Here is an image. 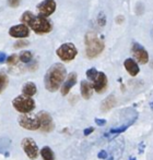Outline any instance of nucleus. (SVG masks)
<instances>
[{
    "instance_id": "nucleus-27",
    "label": "nucleus",
    "mask_w": 153,
    "mask_h": 160,
    "mask_svg": "<svg viewBox=\"0 0 153 160\" xmlns=\"http://www.w3.org/2000/svg\"><path fill=\"white\" fill-rule=\"evenodd\" d=\"M28 45H29V42H23V40H21V42H15V44H14V47H15V48H22V47L28 46Z\"/></svg>"
},
{
    "instance_id": "nucleus-28",
    "label": "nucleus",
    "mask_w": 153,
    "mask_h": 160,
    "mask_svg": "<svg viewBox=\"0 0 153 160\" xmlns=\"http://www.w3.org/2000/svg\"><path fill=\"white\" fill-rule=\"evenodd\" d=\"M95 123L98 125H100V127H103V125L106 124V120H104V119H95Z\"/></svg>"
},
{
    "instance_id": "nucleus-6",
    "label": "nucleus",
    "mask_w": 153,
    "mask_h": 160,
    "mask_svg": "<svg viewBox=\"0 0 153 160\" xmlns=\"http://www.w3.org/2000/svg\"><path fill=\"white\" fill-rule=\"evenodd\" d=\"M76 53V48L75 45L68 42V44H64L57 49V56L62 60V61H71L72 59H75Z\"/></svg>"
},
{
    "instance_id": "nucleus-29",
    "label": "nucleus",
    "mask_w": 153,
    "mask_h": 160,
    "mask_svg": "<svg viewBox=\"0 0 153 160\" xmlns=\"http://www.w3.org/2000/svg\"><path fill=\"white\" fill-rule=\"evenodd\" d=\"M94 131V128H85L84 131H83V133H84V135H90L92 132Z\"/></svg>"
},
{
    "instance_id": "nucleus-23",
    "label": "nucleus",
    "mask_w": 153,
    "mask_h": 160,
    "mask_svg": "<svg viewBox=\"0 0 153 160\" xmlns=\"http://www.w3.org/2000/svg\"><path fill=\"white\" fill-rule=\"evenodd\" d=\"M98 72L96 71L94 68H92V69H89L87 71V78L89 80H91L92 82H93L94 80H95V78L98 76Z\"/></svg>"
},
{
    "instance_id": "nucleus-24",
    "label": "nucleus",
    "mask_w": 153,
    "mask_h": 160,
    "mask_svg": "<svg viewBox=\"0 0 153 160\" xmlns=\"http://www.w3.org/2000/svg\"><path fill=\"white\" fill-rule=\"evenodd\" d=\"M17 60H18V57L15 55H12V56H10V57L7 59V63L8 64H10V65H12V64H15L17 63Z\"/></svg>"
},
{
    "instance_id": "nucleus-14",
    "label": "nucleus",
    "mask_w": 153,
    "mask_h": 160,
    "mask_svg": "<svg viewBox=\"0 0 153 160\" xmlns=\"http://www.w3.org/2000/svg\"><path fill=\"white\" fill-rule=\"evenodd\" d=\"M76 78H78V76H76V73L69 74L68 78L65 81L64 85H62V87H61V95L62 96L68 95V93L70 92V89L75 86V84L76 83Z\"/></svg>"
},
{
    "instance_id": "nucleus-16",
    "label": "nucleus",
    "mask_w": 153,
    "mask_h": 160,
    "mask_svg": "<svg viewBox=\"0 0 153 160\" xmlns=\"http://www.w3.org/2000/svg\"><path fill=\"white\" fill-rule=\"evenodd\" d=\"M116 103H117L116 97L114 95H109L102 101V103H101V110L103 112H107L111 109H113L115 106H116Z\"/></svg>"
},
{
    "instance_id": "nucleus-22",
    "label": "nucleus",
    "mask_w": 153,
    "mask_h": 160,
    "mask_svg": "<svg viewBox=\"0 0 153 160\" xmlns=\"http://www.w3.org/2000/svg\"><path fill=\"white\" fill-rule=\"evenodd\" d=\"M20 60H21L22 62H25V63L30 62L31 60H32V52H30V51H23V52L20 55Z\"/></svg>"
},
{
    "instance_id": "nucleus-8",
    "label": "nucleus",
    "mask_w": 153,
    "mask_h": 160,
    "mask_svg": "<svg viewBox=\"0 0 153 160\" xmlns=\"http://www.w3.org/2000/svg\"><path fill=\"white\" fill-rule=\"evenodd\" d=\"M37 117L40 119V130L44 133H49L54 130L55 124L51 116L47 111H40L37 113Z\"/></svg>"
},
{
    "instance_id": "nucleus-10",
    "label": "nucleus",
    "mask_w": 153,
    "mask_h": 160,
    "mask_svg": "<svg viewBox=\"0 0 153 160\" xmlns=\"http://www.w3.org/2000/svg\"><path fill=\"white\" fill-rule=\"evenodd\" d=\"M38 12H40V17L45 18L50 15L51 13H54L56 9V2L54 0H44L42 3L38 4L37 7Z\"/></svg>"
},
{
    "instance_id": "nucleus-1",
    "label": "nucleus",
    "mask_w": 153,
    "mask_h": 160,
    "mask_svg": "<svg viewBox=\"0 0 153 160\" xmlns=\"http://www.w3.org/2000/svg\"><path fill=\"white\" fill-rule=\"evenodd\" d=\"M66 68L61 63H55L47 70L45 74L44 83L48 92H56L66 78Z\"/></svg>"
},
{
    "instance_id": "nucleus-7",
    "label": "nucleus",
    "mask_w": 153,
    "mask_h": 160,
    "mask_svg": "<svg viewBox=\"0 0 153 160\" xmlns=\"http://www.w3.org/2000/svg\"><path fill=\"white\" fill-rule=\"evenodd\" d=\"M21 146H22V149L24 150L26 156L30 159L35 160L38 157V154H40V152H38V146L33 138H31V137H25V138H23L21 142Z\"/></svg>"
},
{
    "instance_id": "nucleus-3",
    "label": "nucleus",
    "mask_w": 153,
    "mask_h": 160,
    "mask_svg": "<svg viewBox=\"0 0 153 160\" xmlns=\"http://www.w3.org/2000/svg\"><path fill=\"white\" fill-rule=\"evenodd\" d=\"M87 56L89 58H95L104 50V42L94 33H87L85 36Z\"/></svg>"
},
{
    "instance_id": "nucleus-25",
    "label": "nucleus",
    "mask_w": 153,
    "mask_h": 160,
    "mask_svg": "<svg viewBox=\"0 0 153 160\" xmlns=\"http://www.w3.org/2000/svg\"><path fill=\"white\" fill-rule=\"evenodd\" d=\"M98 159L106 160L107 158H108V154H107L106 150H101V152L98 154Z\"/></svg>"
},
{
    "instance_id": "nucleus-5",
    "label": "nucleus",
    "mask_w": 153,
    "mask_h": 160,
    "mask_svg": "<svg viewBox=\"0 0 153 160\" xmlns=\"http://www.w3.org/2000/svg\"><path fill=\"white\" fill-rule=\"evenodd\" d=\"M18 123L20 127L25 128L29 131H36L40 130V119H38L37 114L32 113H25L21 114L18 119Z\"/></svg>"
},
{
    "instance_id": "nucleus-11",
    "label": "nucleus",
    "mask_w": 153,
    "mask_h": 160,
    "mask_svg": "<svg viewBox=\"0 0 153 160\" xmlns=\"http://www.w3.org/2000/svg\"><path fill=\"white\" fill-rule=\"evenodd\" d=\"M109 155L108 158L106 160H119L123 155V150H124V142L123 141H116L114 142V144L111 146L109 148Z\"/></svg>"
},
{
    "instance_id": "nucleus-30",
    "label": "nucleus",
    "mask_w": 153,
    "mask_h": 160,
    "mask_svg": "<svg viewBox=\"0 0 153 160\" xmlns=\"http://www.w3.org/2000/svg\"><path fill=\"white\" fill-rule=\"evenodd\" d=\"M7 60V56L4 55L3 52H0V63H2V62H4Z\"/></svg>"
},
{
    "instance_id": "nucleus-13",
    "label": "nucleus",
    "mask_w": 153,
    "mask_h": 160,
    "mask_svg": "<svg viewBox=\"0 0 153 160\" xmlns=\"http://www.w3.org/2000/svg\"><path fill=\"white\" fill-rule=\"evenodd\" d=\"M9 34L12 37H18V38H23V37H28L29 36V28H26L25 24H20V25L13 26L10 28Z\"/></svg>"
},
{
    "instance_id": "nucleus-2",
    "label": "nucleus",
    "mask_w": 153,
    "mask_h": 160,
    "mask_svg": "<svg viewBox=\"0 0 153 160\" xmlns=\"http://www.w3.org/2000/svg\"><path fill=\"white\" fill-rule=\"evenodd\" d=\"M21 21L24 24H28L31 28H32L34 32H36L37 34H45L50 32L51 30V25L49 24V22L47 21L45 18L43 17H35L33 15L31 12H24L22 14Z\"/></svg>"
},
{
    "instance_id": "nucleus-17",
    "label": "nucleus",
    "mask_w": 153,
    "mask_h": 160,
    "mask_svg": "<svg viewBox=\"0 0 153 160\" xmlns=\"http://www.w3.org/2000/svg\"><path fill=\"white\" fill-rule=\"evenodd\" d=\"M93 85L90 84L87 81H82L81 82V95L84 99H90L93 95Z\"/></svg>"
},
{
    "instance_id": "nucleus-9",
    "label": "nucleus",
    "mask_w": 153,
    "mask_h": 160,
    "mask_svg": "<svg viewBox=\"0 0 153 160\" xmlns=\"http://www.w3.org/2000/svg\"><path fill=\"white\" fill-rule=\"evenodd\" d=\"M131 51H132L134 57L136 58V60L139 63H141V64L148 63V61H149V53H148V51L145 49V47H142L141 45L135 42V44L132 45Z\"/></svg>"
},
{
    "instance_id": "nucleus-12",
    "label": "nucleus",
    "mask_w": 153,
    "mask_h": 160,
    "mask_svg": "<svg viewBox=\"0 0 153 160\" xmlns=\"http://www.w3.org/2000/svg\"><path fill=\"white\" fill-rule=\"evenodd\" d=\"M93 88L96 93L101 94L103 92H105V89L107 88V78L103 72H98V76L95 78V80L93 81Z\"/></svg>"
},
{
    "instance_id": "nucleus-21",
    "label": "nucleus",
    "mask_w": 153,
    "mask_h": 160,
    "mask_svg": "<svg viewBox=\"0 0 153 160\" xmlns=\"http://www.w3.org/2000/svg\"><path fill=\"white\" fill-rule=\"evenodd\" d=\"M7 85H8V76L2 72H0V93L6 88Z\"/></svg>"
},
{
    "instance_id": "nucleus-18",
    "label": "nucleus",
    "mask_w": 153,
    "mask_h": 160,
    "mask_svg": "<svg viewBox=\"0 0 153 160\" xmlns=\"http://www.w3.org/2000/svg\"><path fill=\"white\" fill-rule=\"evenodd\" d=\"M36 92H37L36 85L32 82L26 83V84L23 86V88H22V94H23L24 96H28V97L34 96L35 94H36Z\"/></svg>"
},
{
    "instance_id": "nucleus-4",
    "label": "nucleus",
    "mask_w": 153,
    "mask_h": 160,
    "mask_svg": "<svg viewBox=\"0 0 153 160\" xmlns=\"http://www.w3.org/2000/svg\"><path fill=\"white\" fill-rule=\"evenodd\" d=\"M12 106L17 111H19L20 113L25 114L30 113L31 111H33L35 108V101L33 100V98L28 96H18L12 100Z\"/></svg>"
},
{
    "instance_id": "nucleus-20",
    "label": "nucleus",
    "mask_w": 153,
    "mask_h": 160,
    "mask_svg": "<svg viewBox=\"0 0 153 160\" xmlns=\"http://www.w3.org/2000/svg\"><path fill=\"white\" fill-rule=\"evenodd\" d=\"M40 156H42L43 160H55V154L51 150L50 147L45 146L40 150Z\"/></svg>"
},
{
    "instance_id": "nucleus-26",
    "label": "nucleus",
    "mask_w": 153,
    "mask_h": 160,
    "mask_svg": "<svg viewBox=\"0 0 153 160\" xmlns=\"http://www.w3.org/2000/svg\"><path fill=\"white\" fill-rule=\"evenodd\" d=\"M20 1H21V0H8V3L10 4V7H12V8H17L20 4Z\"/></svg>"
},
{
    "instance_id": "nucleus-19",
    "label": "nucleus",
    "mask_w": 153,
    "mask_h": 160,
    "mask_svg": "<svg viewBox=\"0 0 153 160\" xmlns=\"http://www.w3.org/2000/svg\"><path fill=\"white\" fill-rule=\"evenodd\" d=\"M11 146V139L8 137H0V154L8 156V150Z\"/></svg>"
},
{
    "instance_id": "nucleus-15",
    "label": "nucleus",
    "mask_w": 153,
    "mask_h": 160,
    "mask_svg": "<svg viewBox=\"0 0 153 160\" xmlns=\"http://www.w3.org/2000/svg\"><path fill=\"white\" fill-rule=\"evenodd\" d=\"M124 65H125V69L127 70V72L130 74L131 76H136L137 74L139 73V71H140V69H139L138 64H137V62L135 61L134 59H126L125 62H124Z\"/></svg>"
}]
</instances>
